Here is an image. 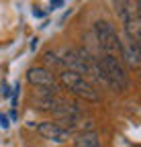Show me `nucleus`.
<instances>
[{"instance_id": "1", "label": "nucleus", "mask_w": 141, "mask_h": 147, "mask_svg": "<svg viewBox=\"0 0 141 147\" xmlns=\"http://www.w3.org/2000/svg\"><path fill=\"white\" fill-rule=\"evenodd\" d=\"M98 67H100V74H102L104 86H109L115 92H125L129 88V76L125 71L123 61L117 57V55L100 53L98 55Z\"/></svg>"}, {"instance_id": "2", "label": "nucleus", "mask_w": 141, "mask_h": 147, "mask_svg": "<svg viewBox=\"0 0 141 147\" xmlns=\"http://www.w3.org/2000/svg\"><path fill=\"white\" fill-rule=\"evenodd\" d=\"M57 84L63 90H67L72 96H76V98H82V100H88V102H98L100 100V94L94 88V84L86 76H80V74H76V71L61 69L59 78H57Z\"/></svg>"}, {"instance_id": "3", "label": "nucleus", "mask_w": 141, "mask_h": 147, "mask_svg": "<svg viewBox=\"0 0 141 147\" xmlns=\"http://www.w3.org/2000/svg\"><path fill=\"white\" fill-rule=\"evenodd\" d=\"M94 39H96L100 53H111V55L121 53V37L109 21H96L94 23Z\"/></svg>"}, {"instance_id": "4", "label": "nucleus", "mask_w": 141, "mask_h": 147, "mask_svg": "<svg viewBox=\"0 0 141 147\" xmlns=\"http://www.w3.org/2000/svg\"><path fill=\"white\" fill-rule=\"evenodd\" d=\"M59 88H37L31 96V104L35 110H45V113H51L57 102H59Z\"/></svg>"}, {"instance_id": "5", "label": "nucleus", "mask_w": 141, "mask_h": 147, "mask_svg": "<svg viewBox=\"0 0 141 147\" xmlns=\"http://www.w3.org/2000/svg\"><path fill=\"white\" fill-rule=\"evenodd\" d=\"M27 82L33 84L35 88H59L57 78L47 67H43V65H37V67L27 69Z\"/></svg>"}, {"instance_id": "6", "label": "nucleus", "mask_w": 141, "mask_h": 147, "mask_svg": "<svg viewBox=\"0 0 141 147\" xmlns=\"http://www.w3.org/2000/svg\"><path fill=\"white\" fill-rule=\"evenodd\" d=\"M37 131L39 135H43V139H49L53 143H67L72 139V133L65 131L63 127H59L57 123H49V121H43L37 125Z\"/></svg>"}, {"instance_id": "7", "label": "nucleus", "mask_w": 141, "mask_h": 147, "mask_svg": "<svg viewBox=\"0 0 141 147\" xmlns=\"http://www.w3.org/2000/svg\"><path fill=\"white\" fill-rule=\"evenodd\" d=\"M121 55L125 57V63L131 67V69H139V63H141V47L137 41L129 39L125 35V39L121 41Z\"/></svg>"}, {"instance_id": "8", "label": "nucleus", "mask_w": 141, "mask_h": 147, "mask_svg": "<svg viewBox=\"0 0 141 147\" xmlns=\"http://www.w3.org/2000/svg\"><path fill=\"white\" fill-rule=\"evenodd\" d=\"M74 143H76V147H102L100 141H98V137H96V133H92V131L78 133L76 139H74Z\"/></svg>"}, {"instance_id": "9", "label": "nucleus", "mask_w": 141, "mask_h": 147, "mask_svg": "<svg viewBox=\"0 0 141 147\" xmlns=\"http://www.w3.org/2000/svg\"><path fill=\"white\" fill-rule=\"evenodd\" d=\"M45 61L49 63V65H53V67H61V61H59V57H57V53L55 51H45Z\"/></svg>"}, {"instance_id": "10", "label": "nucleus", "mask_w": 141, "mask_h": 147, "mask_svg": "<svg viewBox=\"0 0 141 147\" xmlns=\"http://www.w3.org/2000/svg\"><path fill=\"white\" fill-rule=\"evenodd\" d=\"M0 123H2L4 129H8V119H6V115H0Z\"/></svg>"}, {"instance_id": "11", "label": "nucleus", "mask_w": 141, "mask_h": 147, "mask_svg": "<svg viewBox=\"0 0 141 147\" xmlns=\"http://www.w3.org/2000/svg\"><path fill=\"white\" fill-rule=\"evenodd\" d=\"M57 6H63V0H53V2H51V10L57 8Z\"/></svg>"}]
</instances>
